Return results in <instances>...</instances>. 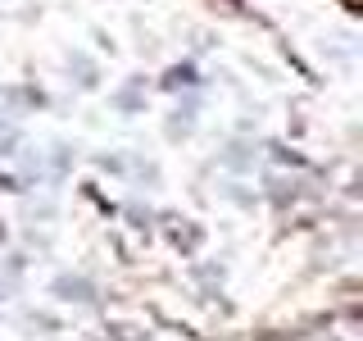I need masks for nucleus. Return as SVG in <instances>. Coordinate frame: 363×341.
Wrapping results in <instances>:
<instances>
[{
    "instance_id": "nucleus-1",
    "label": "nucleus",
    "mask_w": 363,
    "mask_h": 341,
    "mask_svg": "<svg viewBox=\"0 0 363 341\" xmlns=\"http://www.w3.org/2000/svg\"><path fill=\"white\" fill-rule=\"evenodd\" d=\"M55 291H60L64 301H91V287H86L82 278H60V282H55Z\"/></svg>"
}]
</instances>
